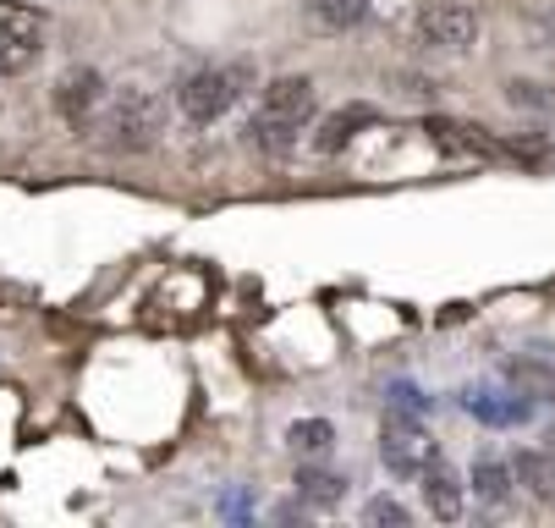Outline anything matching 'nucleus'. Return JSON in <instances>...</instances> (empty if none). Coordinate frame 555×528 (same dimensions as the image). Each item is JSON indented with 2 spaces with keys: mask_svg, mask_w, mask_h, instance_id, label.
Returning <instances> with one entry per match:
<instances>
[{
  "mask_svg": "<svg viewBox=\"0 0 555 528\" xmlns=\"http://www.w3.org/2000/svg\"><path fill=\"white\" fill-rule=\"evenodd\" d=\"M286 446L297 451V458H331V446H336V429L325 418H297L286 429Z\"/></svg>",
  "mask_w": 555,
  "mask_h": 528,
  "instance_id": "obj_13",
  "label": "nucleus"
},
{
  "mask_svg": "<svg viewBox=\"0 0 555 528\" xmlns=\"http://www.w3.org/2000/svg\"><path fill=\"white\" fill-rule=\"evenodd\" d=\"M512 468H517V485H522L533 501L555 506V451H517Z\"/></svg>",
  "mask_w": 555,
  "mask_h": 528,
  "instance_id": "obj_10",
  "label": "nucleus"
},
{
  "mask_svg": "<svg viewBox=\"0 0 555 528\" xmlns=\"http://www.w3.org/2000/svg\"><path fill=\"white\" fill-rule=\"evenodd\" d=\"M512 490H517V468L506 458H490V451H485V458L473 463V495L490 501V506H506Z\"/></svg>",
  "mask_w": 555,
  "mask_h": 528,
  "instance_id": "obj_9",
  "label": "nucleus"
},
{
  "mask_svg": "<svg viewBox=\"0 0 555 528\" xmlns=\"http://www.w3.org/2000/svg\"><path fill=\"white\" fill-rule=\"evenodd\" d=\"M424 501H429V512H435L440 523L462 517V479H456L446 463H435V468L424 474Z\"/></svg>",
  "mask_w": 555,
  "mask_h": 528,
  "instance_id": "obj_12",
  "label": "nucleus"
},
{
  "mask_svg": "<svg viewBox=\"0 0 555 528\" xmlns=\"http://www.w3.org/2000/svg\"><path fill=\"white\" fill-rule=\"evenodd\" d=\"M363 523H396V528H408L413 517H408V506H402V501H385V495H379V501H369V506H363Z\"/></svg>",
  "mask_w": 555,
  "mask_h": 528,
  "instance_id": "obj_16",
  "label": "nucleus"
},
{
  "mask_svg": "<svg viewBox=\"0 0 555 528\" xmlns=\"http://www.w3.org/2000/svg\"><path fill=\"white\" fill-rule=\"evenodd\" d=\"M55 105H61V116L72 127H89L100 116V105H105V78H100V72H89V66L66 72L61 89H55Z\"/></svg>",
  "mask_w": 555,
  "mask_h": 528,
  "instance_id": "obj_6",
  "label": "nucleus"
},
{
  "mask_svg": "<svg viewBox=\"0 0 555 528\" xmlns=\"http://www.w3.org/2000/svg\"><path fill=\"white\" fill-rule=\"evenodd\" d=\"M550 440H555V429H550Z\"/></svg>",
  "mask_w": 555,
  "mask_h": 528,
  "instance_id": "obj_19",
  "label": "nucleus"
},
{
  "mask_svg": "<svg viewBox=\"0 0 555 528\" xmlns=\"http://www.w3.org/2000/svg\"><path fill=\"white\" fill-rule=\"evenodd\" d=\"M512 105H550V94L539 83H512Z\"/></svg>",
  "mask_w": 555,
  "mask_h": 528,
  "instance_id": "obj_18",
  "label": "nucleus"
},
{
  "mask_svg": "<svg viewBox=\"0 0 555 528\" xmlns=\"http://www.w3.org/2000/svg\"><path fill=\"white\" fill-rule=\"evenodd\" d=\"M379 458L396 479H424L435 463H440V446L435 435L418 424V413H385V429H379Z\"/></svg>",
  "mask_w": 555,
  "mask_h": 528,
  "instance_id": "obj_4",
  "label": "nucleus"
},
{
  "mask_svg": "<svg viewBox=\"0 0 555 528\" xmlns=\"http://www.w3.org/2000/svg\"><path fill=\"white\" fill-rule=\"evenodd\" d=\"M89 127L100 132L105 149L138 155V149H149L154 138L166 132V105L154 100V94H143V89H121V94H111V105H105Z\"/></svg>",
  "mask_w": 555,
  "mask_h": 528,
  "instance_id": "obj_3",
  "label": "nucleus"
},
{
  "mask_svg": "<svg viewBox=\"0 0 555 528\" xmlns=\"http://www.w3.org/2000/svg\"><path fill=\"white\" fill-rule=\"evenodd\" d=\"M297 490H302L308 501H320V506H336V501H341V479H336V474H320V468H302V474H297Z\"/></svg>",
  "mask_w": 555,
  "mask_h": 528,
  "instance_id": "obj_15",
  "label": "nucleus"
},
{
  "mask_svg": "<svg viewBox=\"0 0 555 528\" xmlns=\"http://www.w3.org/2000/svg\"><path fill=\"white\" fill-rule=\"evenodd\" d=\"M248 83H254V66H248V61L198 66V72H188V78L177 83V111H182L193 127H209V121H220L236 100L248 94Z\"/></svg>",
  "mask_w": 555,
  "mask_h": 528,
  "instance_id": "obj_2",
  "label": "nucleus"
},
{
  "mask_svg": "<svg viewBox=\"0 0 555 528\" xmlns=\"http://www.w3.org/2000/svg\"><path fill=\"white\" fill-rule=\"evenodd\" d=\"M390 408L396 413H424V391L418 386H390Z\"/></svg>",
  "mask_w": 555,
  "mask_h": 528,
  "instance_id": "obj_17",
  "label": "nucleus"
},
{
  "mask_svg": "<svg viewBox=\"0 0 555 528\" xmlns=\"http://www.w3.org/2000/svg\"><path fill=\"white\" fill-rule=\"evenodd\" d=\"M379 116H374V105H341V111H331L325 121H320V132H313V149L320 155H341V149L363 132V127H374Z\"/></svg>",
  "mask_w": 555,
  "mask_h": 528,
  "instance_id": "obj_8",
  "label": "nucleus"
},
{
  "mask_svg": "<svg viewBox=\"0 0 555 528\" xmlns=\"http://www.w3.org/2000/svg\"><path fill=\"white\" fill-rule=\"evenodd\" d=\"M462 408L473 418H485V424H522L533 397L528 391H506V386H467L462 391Z\"/></svg>",
  "mask_w": 555,
  "mask_h": 528,
  "instance_id": "obj_7",
  "label": "nucleus"
},
{
  "mask_svg": "<svg viewBox=\"0 0 555 528\" xmlns=\"http://www.w3.org/2000/svg\"><path fill=\"white\" fill-rule=\"evenodd\" d=\"M506 381L517 386V391H528V397H555V363L550 358H539V352H522V358H512L506 363Z\"/></svg>",
  "mask_w": 555,
  "mask_h": 528,
  "instance_id": "obj_11",
  "label": "nucleus"
},
{
  "mask_svg": "<svg viewBox=\"0 0 555 528\" xmlns=\"http://www.w3.org/2000/svg\"><path fill=\"white\" fill-rule=\"evenodd\" d=\"M369 7L374 0H308V17L320 23V28H358L363 17H369Z\"/></svg>",
  "mask_w": 555,
  "mask_h": 528,
  "instance_id": "obj_14",
  "label": "nucleus"
},
{
  "mask_svg": "<svg viewBox=\"0 0 555 528\" xmlns=\"http://www.w3.org/2000/svg\"><path fill=\"white\" fill-rule=\"evenodd\" d=\"M313 105H320V94H313V78H275L259 100V116H254V143L264 149V155H286V149L297 143V132H308L313 121Z\"/></svg>",
  "mask_w": 555,
  "mask_h": 528,
  "instance_id": "obj_1",
  "label": "nucleus"
},
{
  "mask_svg": "<svg viewBox=\"0 0 555 528\" xmlns=\"http://www.w3.org/2000/svg\"><path fill=\"white\" fill-rule=\"evenodd\" d=\"M479 34V7L473 0H424L418 7V39L429 50H446V55H462Z\"/></svg>",
  "mask_w": 555,
  "mask_h": 528,
  "instance_id": "obj_5",
  "label": "nucleus"
}]
</instances>
